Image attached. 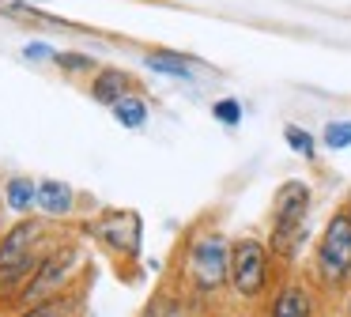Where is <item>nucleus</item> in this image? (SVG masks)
I'll return each instance as SVG.
<instances>
[{"label":"nucleus","mask_w":351,"mask_h":317,"mask_svg":"<svg viewBox=\"0 0 351 317\" xmlns=\"http://www.w3.org/2000/svg\"><path fill=\"white\" fill-rule=\"evenodd\" d=\"M215 121H223V125H238L242 121V102H234V98H219V102L212 106Z\"/></svg>","instance_id":"18"},{"label":"nucleus","mask_w":351,"mask_h":317,"mask_svg":"<svg viewBox=\"0 0 351 317\" xmlns=\"http://www.w3.org/2000/svg\"><path fill=\"white\" fill-rule=\"evenodd\" d=\"M72 314H76V298L57 294V298H46L38 306H23L16 317H72Z\"/></svg>","instance_id":"13"},{"label":"nucleus","mask_w":351,"mask_h":317,"mask_svg":"<svg viewBox=\"0 0 351 317\" xmlns=\"http://www.w3.org/2000/svg\"><path fill=\"white\" fill-rule=\"evenodd\" d=\"M348 215H351V200H348Z\"/></svg>","instance_id":"21"},{"label":"nucleus","mask_w":351,"mask_h":317,"mask_svg":"<svg viewBox=\"0 0 351 317\" xmlns=\"http://www.w3.org/2000/svg\"><path fill=\"white\" fill-rule=\"evenodd\" d=\"M283 140H287V148L295 151V155H302V158L317 155V140H313V132H306V128H298V125L283 128Z\"/></svg>","instance_id":"15"},{"label":"nucleus","mask_w":351,"mask_h":317,"mask_svg":"<svg viewBox=\"0 0 351 317\" xmlns=\"http://www.w3.org/2000/svg\"><path fill=\"white\" fill-rule=\"evenodd\" d=\"M268 317H313V298H310V291H306V287H298V283L283 287V291L272 298Z\"/></svg>","instance_id":"10"},{"label":"nucleus","mask_w":351,"mask_h":317,"mask_svg":"<svg viewBox=\"0 0 351 317\" xmlns=\"http://www.w3.org/2000/svg\"><path fill=\"white\" fill-rule=\"evenodd\" d=\"M23 57L34 60V64H46V60L53 64L57 49H53V45H46V42H27V45H23Z\"/></svg>","instance_id":"19"},{"label":"nucleus","mask_w":351,"mask_h":317,"mask_svg":"<svg viewBox=\"0 0 351 317\" xmlns=\"http://www.w3.org/2000/svg\"><path fill=\"white\" fill-rule=\"evenodd\" d=\"M144 64L152 68V72H159V75H174V80H189V75H193L189 57H182V53H170V49H152V53L144 57Z\"/></svg>","instance_id":"12"},{"label":"nucleus","mask_w":351,"mask_h":317,"mask_svg":"<svg viewBox=\"0 0 351 317\" xmlns=\"http://www.w3.org/2000/svg\"><path fill=\"white\" fill-rule=\"evenodd\" d=\"M317 276L328 287L343 283L351 276V215H348V208L336 211L325 223V234L317 242Z\"/></svg>","instance_id":"4"},{"label":"nucleus","mask_w":351,"mask_h":317,"mask_svg":"<svg viewBox=\"0 0 351 317\" xmlns=\"http://www.w3.org/2000/svg\"><path fill=\"white\" fill-rule=\"evenodd\" d=\"M129 87H132L129 72H121V68H99L91 80V98L102 106H117L121 98H129Z\"/></svg>","instance_id":"8"},{"label":"nucleus","mask_w":351,"mask_h":317,"mask_svg":"<svg viewBox=\"0 0 351 317\" xmlns=\"http://www.w3.org/2000/svg\"><path fill=\"white\" fill-rule=\"evenodd\" d=\"M114 117H117V125L121 128H144V121H147V106H144V98H121V102L114 106Z\"/></svg>","instance_id":"14"},{"label":"nucleus","mask_w":351,"mask_h":317,"mask_svg":"<svg viewBox=\"0 0 351 317\" xmlns=\"http://www.w3.org/2000/svg\"><path fill=\"white\" fill-rule=\"evenodd\" d=\"M159 317H189V309H185V306H182V302H174V298H170V302H167V306H162V309H159Z\"/></svg>","instance_id":"20"},{"label":"nucleus","mask_w":351,"mask_h":317,"mask_svg":"<svg viewBox=\"0 0 351 317\" xmlns=\"http://www.w3.org/2000/svg\"><path fill=\"white\" fill-rule=\"evenodd\" d=\"M76 261H80V249L76 246L53 249L46 261H38L34 276L23 283V291L16 294V302H19V306H38V302H46V298H57L61 287L69 283L72 272H76Z\"/></svg>","instance_id":"3"},{"label":"nucleus","mask_w":351,"mask_h":317,"mask_svg":"<svg viewBox=\"0 0 351 317\" xmlns=\"http://www.w3.org/2000/svg\"><path fill=\"white\" fill-rule=\"evenodd\" d=\"M72 204H76V193H72L69 181H57V178L38 181V208L49 219H64L72 211Z\"/></svg>","instance_id":"9"},{"label":"nucleus","mask_w":351,"mask_h":317,"mask_svg":"<svg viewBox=\"0 0 351 317\" xmlns=\"http://www.w3.org/2000/svg\"><path fill=\"white\" fill-rule=\"evenodd\" d=\"M230 283L242 298H257L268 283V249L257 238H238L230 246Z\"/></svg>","instance_id":"6"},{"label":"nucleus","mask_w":351,"mask_h":317,"mask_svg":"<svg viewBox=\"0 0 351 317\" xmlns=\"http://www.w3.org/2000/svg\"><path fill=\"white\" fill-rule=\"evenodd\" d=\"M310 185L306 181H283L272 204V253L295 257L306 242V211H310Z\"/></svg>","instance_id":"1"},{"label":"nucleus","mask_w":351,"mask_h":317,"mask_svg":"<svg viewBox=\"0 0 351 317\" xmlns=\"http://www.w3.org/2000/svg\"><path fill=\"white\" fill-rule=\"evenodd\" d=\"M34 4H38V0H34Z\"/></svg>","instance_id":"23"},{"label":"nucleus","mask_w":351,"mask_h":317,"mask_svg":"<svg viewBox=\"0 0 351 317\" xmlns=\"http://www.w3.org/2000/svg\"><path fill=\"white\" fill-rule=\"evenodd\" d=\"M4 204L16 215H31V208H38V185L31 178H12L4 185Z\"/></svg>","instance_id":"11"},{"label":"nucleus","mask_w":351,"mask_h":317,"mask_svg":"<svg viewBox=\"0 0 351 317\" xmlns=\"http://www.w3.org/2000/svg\"><path fill=\"white\" fill-rule=\"evenodd\" d=\"M95 234L117 253H136L140 249V215L136 211H110L102 223H95Z\"/></svg>","instance_id":"7"},{"label":"nucleus","mask_w":351,"mask_h":317,"mask_svg":"<svg viewBox=\"0 0 351 317\" xmlns=\"http://www.w3.org/2000/svg\"><path fill=\"white\" fill-rule=\"evenodd\" d=\"M189 276L200 291H219L230 283V246L223 234H200L189 249Z\"/></svg>","instance_id":"5"},{"label":"nucleus","mask_w":351,"mask_h":317,"mask_svg":"<svg viewBox=\"0 0 351 317\" xmlns=\"http://www.w3.org/2000/svg\"><path fill=\"white\" fill-rule=\"evenodd\" d=\"M53 64L61 72H95V57L91 53H76V49H61L53 57Z\"/></svg>","instance_id":"16"},{"label":"nucleus","mask_w":351,"mask_h":317,"mask_svg":"<svg viewBox=\"0 0 351 317\" xmlns=\"http://www.w3.org/2000/svg\"><path fill=\"white\" fill-rule=\"evenodd\" d=\"M348 317H351V302H348Z\"/></svg>","instance_id":"22"},{"label":"nucleus","mask_w":351,"mask_h":317,"mask_svg":"<svg viewBox=\"0 0 351 317\" xmlns=\"http://www.w3.org/2000/svg\"><path fill=\"white\" fill-rule=\"evenodd\" d=\"M42 238V223L38 219H23L16 223L4 238H0V283L12 287L19 279H31L38 268V257H34V242Z\"/></svg>","instance_id":"2"},{"label":"nucleus","mask_w":351,"mask_h":317,"mask_svg":"<svg viewBox=\"0 0 351 317\" xmlns=\"http://www.w3.org/2000/svg\"><path fill=\"white\" fill-rule=\"evenodd\" d=\"M325 148L328 151L351 148V121H328L325 125Z\"/></svg>","instance_id":"17"}]
</instances>
